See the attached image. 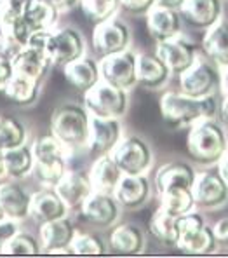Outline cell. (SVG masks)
I'll return each instance as SVG.
<instances>
[{
    "mask_svg": "<svg viewBox=\"0 0 228 258\" xmlns=\"http://www.w3.org/2000/svg\"><path fill=\"white\" fill-rule=\"evenodd\" d=\"M86 51V40L75 28L52 30L47 44V56L51 64L66 67L68 63L75 61Z\"/></svg>",
    "mask_w": 228,
    "mask_h": 258,
    "instance_id": "obj_10",
    "label": "cell"
},
{
    "mask_svg": "<svg viewBox=\"0 0 228 258\" xmlns=\"http://www.w3.org/2000/svg\"><path fill=\"white\" fill-rule=\"evenodd\" d=\"M26 143V127L16 117L0 115V149L9 150Z\"/></svg>",
    "mask_w": 228,
    "mask_h": 258,
    "instance_id": "obj_35",
    "label": "cell"
},
{
    "mask_svg": "<svg viewBox=\"0 0 228 258\" xmlns=\"http://www.w3.org/2000/svg\"><path fill=\"white\" fill-rule=\"evenodd\" d=\"M136 59H138V54L132 52L131 49L115 52V54L103 56L100 61L101 79L115 87L131 91L132 87L138 84Z\"/></svg>",
    "mask_w": 228,
    "mask_h": 258,
    "instance_id": "obj_9",
    "label": "cell"
},
{
    "mask_svg": "<svg viewBox=\"0 0 228 258\" xmlns=\"http://www.w3.org/2000/svg\"><path fill=\"white\" fill-rule=\"evenodd\" d=\"M146 28L157 42L181 35V14L176 9L154 6L146 13Z\"/></svg>",
    "mask_w": 228,
    "mask_h": 258,
    "instance_id": "obj_19",
    "label": "cell"
},
{
    "mask_svg": "<svg viewBox=\"0 0 228 258\" xmlns=\"http://www.w3.org/2000/svg\"><path fill=\"white\" fill-rule=\"evenodd\" d=\"M18 232H20V229H18L16 220H11V218L2 220V222H0V249L4 248V244H6L11 237L16 236Z\"/></svg>",
    "mask_w": 228,
    "mask_h": 258,
    "instance_id": "obj_41",
    "label": "cell"
},
{
    "mask_svg": "<svg viewBox=\"0 0 228 258\" xmlns=\"http://www.w3.org/2000/svg\"><path fill=\"white\" fill-rule=\"evenodd\" d=\"M112 157L124 174H146L154 162L150 145L138 136H122L112 150Z\"/></svg>",
    "mask_w": 228,
    "mask_h": 258,
    "instance_id": "obj_8",
    "label": "cell"
},
{
    "mask_svg": "<svg viewBox=\"0 0 228 258\" xmlns=\"http://www.w3.org/2000/svg\"><path fill=\"white\" fill-rule=\"evenodd\" d=\"M154 6H157V0H120V7L134 16L146 14Z\"/></svg>",
    "mask_w": 228,
    "mask_h": 258,
    "instance_id": "obj_39",
    "label": "cell"
},
{
    "mask_svg": "<svg viewBox=\"0 0 228 258\" xmlns=\"http://www.w3.org/2000/svg\"><path fill=\"white\" fill-rule=\"evenodd\" d=\"M0 253L2 255H40L44 251H42V244L33 236L18 232L4 244Z\"/></svg>",
    "mask_w": 228,
    "mask_h": 258,
    "instance_id": "obj_37",
    "label": "cell"
},
{
    "mask_svg": "<svg viewBox=\"0 0 228 258\" xmlns=\"http://www.w3.org/2000/svg\"><path fill=\"white\" fill-rule=\"evenodd\" d=\"M181 4H183V0H157V6L169 7V9H176V11H180Z\"/></svg>",
    "mask_w": 228,
    "mask_h": 258,
    "instance_id": "obj_45",
    "label": "cell"
},
{
    "mask_svg": "<svg viewBox=\"0 0 228 258\" xmlns=\"http://www.w3.org/2000/svg\"><path fill=\"white\" fill-rule=\"evenodd\" d=\"M212 232H214L218 244L228 246V216L226 218H221L219 222H216V225L212 227Z\"/></svg>",
    "mask_w": 228,
    "mask_h": 258,
    "instance_id": "obj_42",
    "label": "cell"
},
{
    "mask_svg": "<svg viewBox=\"0 0 228 258\" xmlns=\"http://www.w3.org/2000/svg\"><path fill=\"white\" fill-rule=\"evenodd\" d=\"M75 230L73 223L64 216V218L51 220L40 225V244L44 253H71V241H73Z\"/></svg>",
    "mask_w": 228,
    "mask_h": 258,
    "instance_id": "obj_14",
    "label": "cell"
},
{
    "mask_svg": "<svg viewBox=\"0 0 228 258\" xmlns=\"http://www.w3.org/2000/svg\"><path fill=\"white\" fill-rule=\"evenodd\" d=\"M204 54L214 64L228 68V21L219 20L207 28L202 40Z\"/></svg>",
    "mask_w": 228,
    "mask_h": 258,
    "instance_id": "obj_27",
    "label": "cell"
},
{
    "mask_svg": "<svg viewBox=\"0 0 228 258\" xmlns=\"http://www.w3.org/2000/svg\"><path fill=\"white\" fill-rule=\"evenodd\" d=\"M59 11L54 9L47 0H26L25 21L32 32L37 30H54Z\"/></svg>",
    "mask_w": 228,
    "mask_h": 258,
    "instance_id": "obj_31",
    "label": "cell"
},
{
    "mask_svg": "<svg viewBox=\"0 0 228 258\" xmlns=\"http://www.w3.org/2000/svg\"><path fill=\"white\" fill-rule=\"evenodd\" d=\"M84 107L91 115L105 119H122L129 107V94L101 79L94 87L84 93Z\"/></svg>",
    "mask_w": 228,
    "mask_h": 258,
    "instance_id": "obj_6",
    "label": "cell"
},
{
    "mask_svg": "<svg viewBox=\"0 0 228 258\" xmlns=\"http://www.w3.org/2000/svg\"><path fill=\"white\" fill-rule=\"evenodd\" d=\"M81 213L94 227H110L119 218V201L112 194L93 192L81 206Z\"/></svg>",
    "mask_w": 228,
    "mask_h": 258,
    "instance_id": "obj_15",
    "label": "cell"
},
{
    "mask_svg": "<svg viewBox=\"0 0 228 258\" xmlns=\"http://www.w3.org/2000/svg\"><path fill=\"white\" fill-rule=\"evenodd\" d=\"M64 77L75 89L87 93L91 87H94L101 81L100 63L87 58V56H81L79 59L64 67Z\"/></svg>",
    "mask_w": 228,
    "mask_h": 258,
    "instance_id": "obj_26",
    "label": "cell"
},
{
    "mask_svg": "<svg viewBox=\"0 0 228 258\" xmlns=\"http://www.w3.org/2000/svg\"><path fill=\"white\" fill-rule=\"evenodd\" d=\"M192 190L195 197V206L206 208V210L219 208L228 201V185L219 173H197Z\"/></svg>",
    "mask_w": 228,
    "mask_h": 258,
    "instance_id": "obj_12",
    "label": "cell"
},
{
    "mask_svg": "<svg viewBox=\"0 0 228 258\" xmlns=\"http://www.w3.org/2000/svg\"><path fill=\"white\" fill-rule=\"evenodd\" d=\"M40 84L42 81L32 79L28 75H23L14 72L11 81L4 87V93L13 103L20 105V107H30L37 101L40 94Z\"/></svg>",
    "mask_w": 228,
    "mask_h": 258,
    "instance_id": "obj_29",
    "label": "cell"
},
{
    "mask_svg": "<svg viewBox=\"0 0 228 258\" xmlns=\"http://www.w3.org/2000/svg\"><path fill=\"white\" fill-rule=\"evenodd\" d=\"M122 140V124L120 119H105L91 115V129L87 149L96 154H112L117 143Z\"/></svg>",
    "mask_w": 228,
    "mask_h": 258,
    "instance_id": "obj_16",
    "label": "cell"
},
{
    "mask_svg": "<svg viewBox=\"0 0 228 258\" xmlns=\"http://www.w3.org/2000/svg\"><path fill=\"white\" fill-rule=\"evenodd\" d=\"M30 201L32 196L16 181H4L0 183V206L7 218L21 220L30 216Z\"/></svg>",
    "mask_w": 228,
    "mask_h": 258,
    "instance_id": "obj_22",
    "label": "cell"
},
{
    "mask_svg": "<svg viewBox=\"0 0 228 258\" xmlns=\"http://www.w3.org/2000/svg\"><path fill=\"white\" fill-rule=\"evenodd\" d=\"M70 208L61 199L54 187H44L42 190H37L32 194V201H30V216L35 220L37 223H45L51 220H58L68 216Z\"/></svg>",
    "mask_w": 228,
    "mask_h": 258,
    "instance_id": "obj_17",
    "label": "cell"
},
{
    "mask_svg": "<svg viewBox=\"0 0 228 258\" xmlns=\"http://www.w3.org/2000/svg\"><path fill=\"white\" fill-rule=\"evenodd\" d=\"M7 216H6V213H4V210H2V206H0V222H2V220H6Z\"/></svg>",
    "mask_w": 228,
    "mask_h": 258,
    "instance_id": "obj_48",
    "label": "cell"
},
{
    "mask_svg": "<svg viewBox=\"0 0 228 258\" xmlns=\"http://www.w3.org/2000/svg\"><path fill=\"white\" fill-rule=\"evenodd\" d=\"M110 246L113 253L119 255H138L145 248V236L134 225H119L110 234Z\"/></svg>",
    "mask_w": 228,
    "mask_h": 258,
    "instance_id": "obj_30",
    "label": "cell"
},
{
    "mask_svg": "<svg viewBox=\"0 0 228 258\" xmlns=\"http://www.w3.org/2000/svg\"><path fill=\"white\" fill-rule=\"evenodd\" d=\"M13 64L14 72H18V74L42 81L45 77V74H47L49 67H51V59L47 58L45 52H42L35 47H30V45H25L13 58Z\"/></svg>",
    "mask_w": 228,
    "mask_h": 258,
    "instance_id": "obj_28",
    "label": "cell"
},
{
    "mask_svg": "<svg viewBox=\"0 0 228 258\" xmlns=\"http://www.w3.org/2000/svg\"><path fill=\"white\" fill-rule=\"evenodd\" d=\"M89 129L91 113L82 105L63 103L51 115V133L68 150L87 147Z\"/></svg>",
    "mask_w": 228,
    "mask_h": 258,
    "instance_id": "obj_3",
    "label": "cell"
},
{
    "mask_svg": "<svg viewBox=\"0 0 228 258\" xmlns=\"http://www.w3.org/2000/svg\"><path fill=\"white\" fill-rule=\"evenodd\" d=\"M136 75H138V84L148 89H159L169 81L171 70L157 54H138Z\"/></svg>",
    "mask_w": 228,
    "mask_h": 258,
    "instance_id": "obj_25",
    "label": "cell"
},
{
    "mask_svg": "<svg viewBox=\"0 0 228 258\" xmlns=\"http://www.w3.org/2000/svg\"><path fill=\"white\" fill-rule=\"evenodd\" d=\"M6 174V150L0 149V176Z\"/></svg>",
    "mask_w": 228,
    "mask_h": 258,
    "instance_id": "obj_47",
    "label": "cell"
},
{
    "mask_svg": "<svg viewBox=\"0 0 228 258\" xmlns=\"http://www.w3.org/2000/svg\"><path fill=\"white\" fill-rule=\"evenodd\" d=\"M221 0H183L180 7L181 20L192 28L207 30L221 20Z\"/></svg>",
    "mask_w": 228,
    "mask_h": 258,
    "instance_id": "obj_18",
    "label": "cell"
},
{
    "mask_svg": "<svg viewBox=\"0 0 228 258\" xmlns=\"http://www.w3.org/2000/svg\"><path fill=\"white\" fill-rule=\"evenodd\" d=\"M178 249L187 255H207L218 246L211 227L206 225L202 215L197 211L178 216Z\"/></svg>",
    "mask_w": 228,
    "mask_h": 258,
    "instance_id": "obj_5",
    "label": "cell"
},
{
    "mask_svg": "<svg viewBox=\"0 0 228 258\" xmlns=\"http://www.w3.org/2000/svg\"><path fill=\"white\" fill-rule=\"evenodd\" d=\"M82 13L93 23L112 20L120 7V0H81Z\"/></svg>",
    "mask_w": 228,
    "mask_h": 258,
    "instance_id": "obj_36",
    "label": "cell"
},
{
    "mask_svg": "<svg viewBox=\"0 0 228 258\" xmlns=\"http://www.w3.org/2000/svg\"><path fill=\"white\" fill-rule=\"evenodd\" d=\"M56 192L61 196V199L66 203V206L70 210L73 208H81L84 201L91 196L93 190V185H91L89 176L77 171H66L64 176L58 181L56 185Z\"/></svg>",
    "mask_w": 228,
    "mask_h": 258,
    "instance_id": "obj_23",
    "label": "cell"
},
{
    "mask_svg": "<svg viewBox=\"0 0 228 258\" xmlns=\"http://www.w3.org/2000/svg\"><path fill=\"white\" fill-rule=\"evenodd\" d=\"M129 45H131V30L124 21L112 18L94 26L93 47L98 54H115L129 49Z\"/></svg>",
    "mask_w": 228,
    "mask_h": 258,
    "instance_id": "obj_11",
    "label": "cell"
},
{
    "mask_svg": "<svg viewBox=\"0 0 228 258\" xmlns=\"http://www.w3.org/2000/svg\"><path fill=\"white\" fill-rule=\"evenodd\" d=\"M159 196H161V208L173 216H183L195 208V197L192 188H167Z\"/></svg>",
    "mask_w": 228,
    "mask_h": 258,
    "instance_id": "obj_33",
    "label": "cell"
},
{
    "mask_svg": "<svg viewBox=\"0 0 228 258\" xmlns=\"http://www.w3.org/2000/svg\"><path fill=\"white\" fill-rule=\"evenodd\" d=\"M124 173L119 168L115 161H113L112 154H101L94 161L93 168L89 171V180L93 185L94 192L101 194H115V188L119 181L122 180Z\"/></svg>",
    "mask_w": 228,
    "mask_h": 258,
    "instance_id": "obj_21",
    "label": "cell"
},
{
    "mask_svg": "<svg viewBox=\"0 0 228 258\" xmlns=\"http://www.w3.org/2000/svg\"><path fill=\"white\" fill-rule=\"evenodd\" d=\"M13 75H14L13 59L4 54V52H0V91H4V87L7 86V82L11 81Z\"/></svg>",
    "mask_w": 228,
    "mask_h": 258,
    "instance_id": "obj_40",
    "label": "cell"
},
{
    "mask_svg": "<svg viewBox=\"0 0 228 258\" xmlns=\"http://www.w3.org/2000/svg\"><path fill=\"white\" fill-rule=\"evenodd\" d=\"M195 169L192 168L187 162H167L157 171L155 176V188L159 194H162L167 188H176V187H183V188H193L195 183Z\"/></svg>",
    "mask_w": 228,
    "mask_h": 258,
    "instance_id": "obj_24",
    "label": "cell"
},
{
    "mask_svg": "<svg viewBox=\"0 0 228 258\" xmlns=\"http://www.w3.org/2000/svg\"><path fill=\"white\" fill-rule=\"evenodd\" d=\"M155 54L169 67L171 74H183L185 70H188L197 59V51L193 47V44H190L187 39H183L181 35L174 37V39H167L162 42H157V49Z\"/></svg>",
    "mask_w": 228,
    "mask_h": 258,
    "instance_id": "obj_13",
    "label": "cell"
},
{
    "mask_svg": "<svg viewBox=\"0 0 228 258\" xmlns=\"http://www.w3.org/2000/svg\"><path fill=\"white\" fill-rule=\"evenodd\" d=\"M148 229L161 242L174 246L178 241V216L169 215L159 206V210L151 215L148 222Z\"/></svg>",
    "mask_w": 228,
    "mask_h": 258,
    "instance_id": "obj_34",
    "label": "cell"
},
{
    "mask_svg": "<svg viewBox=\"0 0 228 258\" xmlns=\"http://www.w3.org/2000/svg\"><path fill=\"white\" fill-rule=\"evenodd\" d=\"M54 9H58L59 13H64V11L73 9L77 4H81V0H47Z\"/></svg>",
    "mask_w": 228,
    "mask_h": 258,
    "instance_id": "obj_43",
    "label": "cell"
},
{
    "mask_svg": "<svg viewBox=\"0 0 228 258\" xmlns=\"http://www.w3.org/2000/svg\"><path fill=\"white\" fill-rule=\"evenodd\" d=\"M218 173L221 174L223 180H225L228 185V152L221 157V161L218 162Z\"/></svg>",
    "mask_w": 228,
    "mask_h": 258,
    "instance_id": "obj_44",
    "label": "cell"
},
{
    "mask_svg": "<svg viewBox=\"0 0 228 258\" xmlns=\"http://www.w3.org/2000/svg\"><path fill=\"white\" fill-rule=\"evenodd\" d=\"M187 150L192 161L202 166L218 164L228 152V136L214 119H202L190 127Z\"/></svg>",
    "mask_w": 228,
    "mask_h": 258,
    "instance_id": "obj_2",
    "label": "cell"
},
{
    "mask_svg": "<svg viewBox=\"0 0 228 258\" xmlns=\"http://www.w3.org/2000/svg\"><path fill=\"white\" fill-rule=\"evenodd\" d=\"M71 253L75 255H103L106 251V246L98 234L89 232H79L75 234L73 241H71Z\"/></svg>",
    "mask_w": 228,
    "mask_h": 258,
    "instance_id": "obj_38",
    "label": "cell"
},
{
    "mask_svg": "<svg viewBox=\"0 0 228 258\" xmlns=\"http://www.w3.org/2000/svg\"><path fill=\"white\" fill-rule=\"evenodd\" d=\"M32 150L35 155L33 173L37 180L44 187H56L66 173L68 149L51 133L37 138L32 145Z\"/></svg>",
    "mask_w": 228,
    "mask_h": 258,
    "instance_id": "obj_4",
    "label": "cell"
},
{
    "mask_svg": "<svg viewBox=\"0 0 228 258\" xmlns=\"http://www.w3.org/2000/svg\"><path fill=\"white\" fill-rule=\"evenodd\" d=\"M218 112L214 94L193 98L185 93L169 91L161 98V113L167 126L185 127L193 126L202 119H214Z\"/></svg>",
    "mask_w": 228,
    "mask_h": 258,
    "instance_id": "obj_1",
    "label": "cell"
},
{
    "mask_svg": "<svg viewBox=\"0 0 228 258\" xmlns=\"http://www.w3.org/2000/svg\"><path fill=\"white\" fill-rule=\"evenodd\" d=\"M151 185L146 174H124L115 188V199L125 210L141 208L150 197Z\"/></svg>",
    "mask_w": 228,
    "mask_h": 258,
    "instance_id": "obj_20",
    "label": "cell"
},
{
    "mask_svg": "<svg viewBox=\"0 0 228 258\" xmlns=\"http://www.w3.org/2000/svg\"><path fill=\"white\" fill-rule=\"evenodd\" d=\"M33 166H35V155L32 147L26 143L6 150V174L13 180L28 176L30 173H33Z\"/></svg>",
    "mask_w": 228,
    "mask_h": 258,
    "instance_id": "obj_32",
    "label": "cell"
},
{
    "mask_svg": "<svg viewBox=\"0 0 228 258\" xmlns=\"http://www.w3.org/2000/svg\"><path fill=\"white\" fill-rule=\"evenodd\" d=\"M178 77H180L181 93L193 98L211 96L221 86V75H219V70L216 68V64L209 58L206 59L202 56H197L192 67L188 70H185L183 74H180Z\"/></svg>",
    "mask_w": 228,
    "mask_h": 258,
    "instance_id": "obj_7",
    "label": "cell"
},
{
    "mask_svg": "<svg viewBox=\"0 0 228 258\" xmlns=\"http://www.w3.org/2000/svg\"><path fill=\"white\" fill-rule=\"evenodd\" d=\"M219 113H221V120L223 124L228 127V94L225 96V100H223L221 107H219Z\"/></svg>",
    "mask_w": 228,
    "mask_h": 258,
    "instance_id": "obj_46",
    "label": "cell"
}]
</instances>
